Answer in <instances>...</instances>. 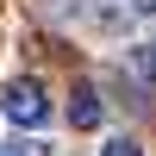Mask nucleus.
Returning a JSON list of instances; mask_svg holds the SVG:
<instances>
[{
  "label": "nucleus",
  "instance_id": "nucleus-2",
  "mask_svg": "<svg viewBox=\"0 0 156 156\" xmlns=\"http://www.w3.org/2000/svg\"><path fill=\"white\" fill-rule=\"evenodd\" d=\"M100 119H106L100 87H94V81H75V94H69V125H75V131H94Z\"/></svg>",
  "mask_w": 156,
  "mask_h": 156
},
{
  "label": "nucleus",
  "instance_id": "nucleus-1",
  "mask_svg": "<svg viewBox=\"0 0 156 156\" xmlns=\"http://www.w3.org/2000/svg\"><path fill=\"white\" fill-rule=\"evenodd\" d=\"M0 112H6L19 131H37V125H50V87L37 81V75H12V81L0 87Z\"/></svg>",
  "mask_w": 156,
  "mask_h": 156
},
{
  "label": "nucleus",
  "instance_id": "nucleus-5",
  "mask_svg": "<svg viewBox=\"0 0 156 156\" xmlns=\"http://www.w3.org/2000/svg\"><path fill=\"white\" fill-rule=\"evenodd\" d=\"M131 12L137 19H156V0H131Z\"/></svg>",
  "mask_w": 156,
  "mask_h": 156
},
{
  "label": "nucleus",
  "instance_id": "nucleus-4",
  "mask_svg": "<svg viewBox=\"0 0 156 156\" xmlns=\"http://www.w3.org/2000/svg\"><path fill=\"white\" fill-rule=\"evenodd\" d=\"M100 156H144V144H137L131 131H119V137H106V144H100Z\"/></svg>",
  "mask_w": 156,
  "mask_h": 156
},
{
  "label": "nucleus",
  "instance_id": "nucleus-3",
  "mask_svg": "<svg viewBox=\"0 0 156 156\" xmlns=\"http://www.w3.org/2000/svg\"><path fill=\"white\" fill-rule=\"evenodd\" d=\"M125 69H131L137 81H156V44H131L125 50Z\"/></svg>",
  "mask_w": 156,
  "mask_h": 156
},
{
  "label": "nucleus",
  "instance_id": "nucleus-6",
  "mask_svg": "<svg viewBox=\"0 0 156 156\" xmlns=\"http://www.w3.org/2000/svg\"><path fill=\"white\" fill-rule=\"evenodd\" d=\"M0 156H12V150H0Z\"/></svg>",
  "mask_w": 156,
  "mask_h": 156
}]
</instances>
